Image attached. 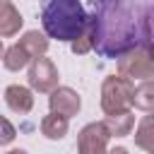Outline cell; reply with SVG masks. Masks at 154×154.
<instances>
[{
    "label": "cell",
    "mask_w": 154,
    "mask_h": 154,
    "mask_svg": "<svg viewBox=\"0 0 154 154\" xmlns=\"http://www.w3.org/2000/svg\"><path fill=\"white\" fill-rule=\"evenodd\" d=\"M96 55L120 58L142 46L152 48V7L144 0H91L89 14Z\"/></svg>",
    "instance_id": "cell-1"
},
{
    "label": "cell",
    "mask_w": 154,
    "mask_h": 154,
    "mask_svg": "<svg viewBox=\"0 0 154 154\" xmlns=\"http://www.w3.org/2000/svg\"><path fill=\"white\" fill-rule=\"evenodd\" d=\"M87 10L79 0H46L41 7V24L48 38L75 41L87 26Z\"/></svg>",
    "instance_id": "cell-2"
},
{
    "label": "cell",
    "mask_w": 154,
    "mask_h": 154,
    "mask_svg": "<svg viewBox=\"0 0 154 154\" xmlns=\"http://www.w3.org/2000/svg\"><path fill=\"white\" fill-rule=\"evenodd\" d=\"M132 87L135 84L120 75L106 77L101 84V111L106 116L130 111L132 108Z\"/></svg>",
    "instance_id": "cell-3"
},
{
    "label": "cell",
    "mask_w": 154,
    "mask_h": 154,
    "mask_svg": "<svg viewBox=\"0 0 154 154\" xmlns=\"http://www.w3.org/2000/svg\"><path fill=\"white\" fill-rule=\"evenodd\" d=\"M118 75L130 79H152L154 77V60H152V48H132L118 58Z\"/></svg>",
    "instance_id": "cell-4"
},
{
    "label": "cell",
    "mask_w": 154,
    "mask_h": 154,
    "mask_svg": "<svg viewBox=\"0 0 154 154\" xmlns=\"http://www.w3.org/2000/svg\"><path fill=\"white\" fill-rule=\"evenodd\" d=\"M29 87L38 94H51L55 87H58V70L53 65L51 58L46 55H38L31 60V67H29Z\"/></svg>",
    "instance_id": "cell-5"
},
{
    "label": "cell",
    "mask_w": 154,
    "mask_h": 154,
    "mask_svg": "<svg viewBox=\"0 0 154 154\" xmlns=\"http://www.w3.org/2000/svg\"><path fill=\"white\" fill-rule=\"evenodd\" d=\"M108 140H111V135H108V130L103 128L101 120L89 123L77 135V154H106Z\"/></svg>",
    "instance_id": "cell-6"
},
{
    "label": "cell",
    "mask_w": 154,
    "mask_h": 154,
    "mask_svg": "<svg viewBox=\"0 0 154 154\" xmlns=\"http://www.w3.org/2000/svg\"><path fill=\"white\" fill-rule=\"evenodd\" d=\"M48 106L53 113L58 116H65V118H72L79 113V106H82V99L75 89L70 87H55L48 96Z\"/></svg>",
    "instance_id": "cell-7"
},
{
    "label": "cell",
    "mask_w": 154,
    "mask_h": 154,
    "mask_svg": "<svg viewBox=\"0 0 154 154\" xmlns=\"http://www.w3.org/2000/svg\"><path fill=\"white\" fill-rule=\"evenodd\" d=\"M5 103L10 106V111L19 113V116H26L31 108H34V94L29 87H22V84H10L5 89Z\"/></svg>",
    "instance_id": "cell-8"
},
{
    "label": "cell",
    "mask_w": 154,
    "mask_h": 154,
    "mask_svg": "<svg viewBox=\"0 0 154 154\" xmlns=\"http://www.w3.org/2000/svg\"><path fill=\"white\" fill-rule=\"evenodd\" d=\"M24 19L19 14V10L10 2V0H0V38H10L14 34H19Z\"/></svg>",
    "instance_id": "cell-9"
},
{
    "label": "cell",
    "mask_w": 154,
    "mask_h": 154,
    "mask_svg": "<svg viewBox=\"0 0 154 154\" xmlns=\"http://www.w3.org/2000/svg\"><path fill=\"white\" fill-rule=\"evenodd\" d=\"M101 123H103V128L108 130L111 137H125V135H130V130H132V125H135V116H132V111L111 113V116H106Z\"/></svg>",
    "instance_id": "cell-10"
},
{
    "label": "cell",
    "mask_w": 154,
    "mask_h": 154,
    "mask_svg": "<svg viewBox=\"0 0 154 154\" xmlns=\"http://www.w3.org/2000/svg\"><path fill=\"white\" fill-rule=\"evenodd\" d=\"M67 125H70V118H65V116H58V113H48V116H43V120H41V135L46 137V140H63L65 135H67Z\"/></svg>",
    "instance_id": "cell-11"
},
{
    "label": "cell",
    "mask_w": 154,
    "mask_h": 154,
    "mask_svg": "<svg viewBox=\"0 0 154 154\" xmlns=\"http://www.w3.org/2000/svg\"><path fill=\"white\" fill-rule=\"evenodd\" d=\"M17 43L31 55V60L38 58V55H46V51H48V36L41 34V31H26Z\"/></svg>",
    "instance_id": "cell-12"
},
{
    "label": "cell",
    "mask_w": 154,
    "mask_h": 154,
    "mask_svg": "<svg viewBox=\"0 0 154 154\" xmlns=\"http://www.w3.org/2000/svg\"><path fill=\"white\" fill-rule=\"evenodd\" d=\"M29 63H31V55H29L19 43L10 46V48L2 53V65H5V70H10V72H19V70H24Z\"/></svg>",
    "instance_id": "cell-13"
},
{
    "label": "cell",
    "mask_w": 154,
    "mask_h": 154,
    "mask_svg": "<svg viewBox=\"0 0 154 154\" xmlns=\"http://www.w3.org/2000/svg\"><path fill=\"white\" fill-rule=\"evenodd\" d=\"M132 106L149 113L154 108V84L152 79H142V84L132 87Z\"/></svg>",
    "instance_id": "cell-14"
},
{
    "label": "cell",
    "mask_w": 154,
    "mask_h": 154,
    "mask_svg": "<svg viewBox=\"0 0 154 154\" xmlns=\"http://www.w3.org/2000/svg\"><path fill=\"white\" fill-rule=\"evenodd\" d=\"M154 123H152V116H144L142 123L137 125V132H135V144L140 149H144L147 154L154 152V132H152Z\"/></svg>",
    "instance_id": "cell-15"
},
{
    "label": "cell",
    "mask_w": 154,
    "mask_h": 154,
    "mask_svg": "<svg viewBox=\"0 0 154 154\" xmlns=\"http://www.w3.org/2000/svg\"><path fill=\"white\" fill-rule=\"evenodd\" d=\"M87 17H89V14H87ZM91 46H94V29H91V22L87 19V26L82 29V34H79L75 41H70V48H72L75 55H87V53L91 51Z\"/></svg>",
    "instance_id": "cell-16"
},
{
    "label": "cell",
    "mask_w": 154,
    "mask_h": 154,
    "mask_svg": "<svg viewBox=\"0 0 154 154\" xmlns=\"http://www.w3.org/2000/svg\"><path fill=\"white\" fill-rule=\"evenodd\" d=\"M14 137H17L14 125H12L5 116H0V147H5V144H10V142H14Z\"/></svg>",
    "instance_id": "cell-17"
},
{
    "label": "cell",
    "mask_w": 154,
    "mask_h": 154,
    "mask_svg": "<svg viewBox=\"0 0 154 154\" xmlns=\"http://www.w3.org/2000/svg\"><path fill=\"white\" fill-rule=\"evenodd\" d=\"M106 154H128V149H125V147H116V149H111V152H106Z\"/></svg>",
    "instance_id": "cell-18"
},
{
    "label": "cell",
    "mask_w": 154,
    "mask_h": 154,
    "mask_svg": "<svg viewBox=\"0 0 154 154\" xmlns=\"http://www.w3.org/2000/svg\"><path fill=\"white\" fill-rule=\"evenodd\" d=\"M7 154H26V152H24V149H10Z\"/></svg>",
    "instance_id": "cell-19"
},
{
    "label": "cell",
    "mask_w": 154,
    "mask_h": 154,
    "mask_svg": "<svg viewBox=\"0 0 154 154\" xmlns=\"http://www.w3.org/2000/svg\"><path fill=\"white\" fill-rule=\"evenodd\" d=\"M2 53H5V46H2V38H0V60H2Z\"/></svg>",
    "instance_id": "cell-20"
}]
</instances>
